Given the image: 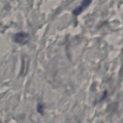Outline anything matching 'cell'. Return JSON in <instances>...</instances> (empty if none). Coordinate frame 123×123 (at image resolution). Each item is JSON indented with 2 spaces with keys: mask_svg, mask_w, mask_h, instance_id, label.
Listing matches in <instances>:
<instances>
[{
  "mask_svg": "<svg viewBox=\"0 0 123 123\" xmlns=\"http://www.w3.org/2000/svg\"><path fill=\"white\" fill-rule=\"evenodd\" d=\"M30 40V36L25 32H19L15 34L14 40L16 43L20 44H25L28 42Z\"/></svg>",
  "mask_w": 123,
  "mask_h": 123,
  "instance_id": "cell-1",
  "label": "cell"
},
{
  "mask_svg": "<svg viewBox=\"0 0 123 123\" xmlns=\"http://www.w3.org/2000/svg\"><path fill=\"white\" fill-rule=\"evenodd\" d=\"M91 1V0H84V2H83L82 5L80 7H79V8H78L77 9H76L73 12L74 14H79L80 12H82V10L84 9V8H85V7H86V6H88V4L90 3Z\"/></svg>",
  "mask_w": 123,
  "mask_h": 123,
  "instance_id": "cell-2",
  "label": "cell"
},
{
  "mask_svg": "<svg viewBox=\"0 0 123 123\" xmlns=\"http://www.w3.org/2000/svg\"><path fill=\"white\" fill-rule=\"evenodd\" d=\"M43 106L40 105H38V111L40 113H42V112H43Z\"/></svg>",
  "mask_w": 123,
  "mask_h": 123,
  "instance_id": "cell-3",
  "label": "cell"
}]
</instances>
